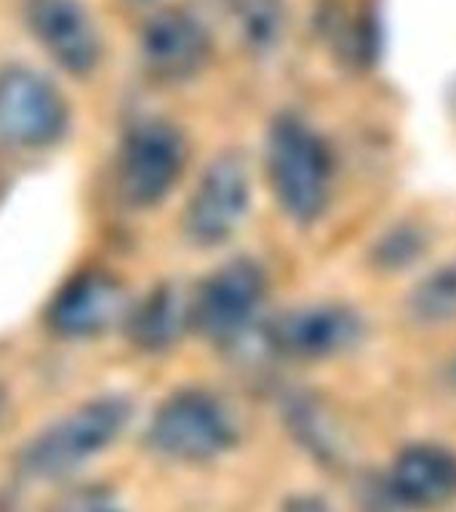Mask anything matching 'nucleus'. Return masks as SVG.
I'll return each mask as SVG.
<instances>
[{
	"label": "nucleus",
	"mask_w": 456,
	"mask_h": 512,
	"mask_svg": "<svg viewBox=\"0 0 456 512\" xmlns=\"http://www.w3.org/2000/svg\"><path fill=\"white\" fill-rule=\"evenodd\" d=\"M128 3H147V0H128Z\"/></svg>",
	"instance_id": "obj_19"
},
{
	"label": "nucleus",
	"mask_w": 456,
	"mask_h": 512,
	"mask_svg": "<svg viewBox=\"0 0 456 512\" xmlns=\"http://www.w3.org/2000/svg\"><path fill=\"white\" fill-rule=\"evenodd\" d=\"M267 280L251 259H232L208 275L190 302V323L216 344H235L254 326Z\"/></svg>",
	"instance_id": "obj_6"
},
{
	"label": "nucleus",
	"mask_w": 456,
	"mask_h": 512,
	"mask_svg": "<svg viewBox=\"0 0 456 512\" xmlns=\"http://www.w3.org/2000/svg\"><path fill=\"white\" fill-rule=\"evenodd\" d=\"M24 19L35 40L62 70L88 75L102 59V43L80 0H27Z\"/></svg>",
	"instance_id": "obj_10"
},
{
	"label": "nucleus",
	"mask_w": 456,
	"mask_h": 512,
	"mask_svg": "<svg viewBox=\"0 0 456 512\" xmlns=\"http://www.w3.org/2000/svg\"><path fill=\"white\" fill-rule=\"evenodd\" d=\"M70 123L62 91L30 67L0 70V142L40 150L59 142Z\"/></svg>",
	"instance_id": "obj_5"
},
{
	"label": "nucleus",
	"mask_w": 456,
	"mask_h": 512,
	"mask_svg": "<svg viewBox=\"0 0 456 512\" xmlns=\"http://www.w3.org/2000/svg\"><path fill=\"white\" fill-rule=\"evenodd\" d=\"M190 302L182 288L163 283L126 315V328L131 342L144 352H163L179 342L190 323Z\"/></svg>",
	"instance_id": "obj_13"
},
{
	"label": "nucleus",
	"mask_w": 456,
	"mask_h": 512,
	"mask_svg": "<svg viewBox=\"0 0 456 512\" xmlns=\"http://www.w3.org/2000/svg\"><path fill=\"white\" fill-rule=\"evenodd\" d=\"M187 142L168 120H142L123 139L118 160V187L134 208H152L168 198L182 179Z\"/></svg>",
	"instance_id": "obj_4"
},
{
	"label": "nucleus",
	"mask_w": 456,
	"mask_h": 512,
	"mask_svg": "<svg viewBox=\"0 0 456 512\" xmlns=\"http://www.w3.org/2000/svg\"><path fill=\"white\" fill-rule=\"evenodd\" d=\"M131 419V403L118 395L88 400L72 414L38 432L19 454V470L35 480L70 475L102 454Z\"/></svg>",
	"instance_id": "obj_2"
},
{
	"label": "nucleus",
	"mask_w": 456,
	"mask_h": 512,
	"mask_svg": "<svg viewBox=\"0 0 456 512\" xmlns=\"http://www.w3.org/2000/svg\"><path fill=\"white\" fill-rule=\"evenodd\" d=\"M3 403H6V395H3V387H0V411H3Z\"/></svg>",
	"instance_id": "obj_18"
},
{
	"label": "nucleus",
	"mask_w": 456,
	"mask_h": 512,
	"mask_svg": "<svg viewBox=\"0 0 456 512\" xmlns=\"http://www.w3.org/2000/svg\"><path fill=\"white\" fill-rule=\"evenodd\" d=\"M408 310L419 323L456 320V262L427 275L408 296Z\"/></svg>",
	"instance_id": "obj_14"
},
{
	"label": "nucleus",
	"mask_w": 456,
	"mask_h": 512,
	"mask_svg": "<svg viewBox=\"0 0 456 512\" xmlns=\"http://www.w3.org/2000/svg\"><path fill=\"white\" fill-rule=\"evenodd\" d=\"M238 22L251 46H272L280 30V0H238Z\"/></svg>",
	"instance_id": "obj_15"
},
{
	"label": "nucleus",
	"mask_w": 456,
	"mask_h": 512,
	"mask_svg": "<svg viewBox=\"0 0 456 512\" xmlns=\"http://www.w3.org/2000/svg\"><path fill=\"white\" fill-rule=\"evenodd\" d=\"M267 174L275 200L296 224L318 222L331 198L334 163L323 136L299 115H280L267 136Z\"/></svg>",
	"instance_id": "obj_1"
},
{
	"label": "nucleus",
	"mask_w": 456,
	"mask_h": 512,
	"mask_svg": "<svg viewBox=\"0 0 456 512\" xmlns=\"http://www.w3.org/2000/svg\"><path fill=\"white\" fill-rule=\"evenodd\" d=\"M126 288L104 270H86L70 278L48 307V326L67 339H86L126 320Z\"/></svg>",
	"instance_id": "obj_11"
},
{
	"label": "nucleus",
	"mask_w": 456,
	"mask_h": 512,
	"mask_svg": "<svg viewBox=\"0 0 456 512\" xmlns=\"http://www.w3.org/2000/svg\"><path fill=\"white\" fill-rule=\"evenodd\" d=\"M139 54L152 78L182 83L195 78L211 59V35L198 16L184 8L152 14L139 35Z\"/></svg>",
	"instance_id": "obj_9"
},
{
	"label": "nucleus",
	"mask_w": 456,
	"mask_h": 512,
	"mask_svg": "<svg viewBox=\"0 0 456 512\" xmlns=\"http://www.w3.org/2000/svg\"><path fill=\"white\" fill-rule=\"evenodd\" d=\"M283 512H328V507L315 496H299V499H291Z\"/></svg>",
	"instance_id": "obj_16"
},
{
	"label": "nucleus",
	"mask_w": 456,
	"mask_h": 512,
	"mask_svg": "<svg viewBox=\"0 0 456 512\" xmlns=\"http://www.w3.org/2000/svg\"><path fill=\"white\" fill-rule=\"evenodd\" d=\"M222 400L206 390H179L155 411L147 430L152 451L179 462H208L235 443Z\"/></svg>",
	"instance_id": "obj_3"
},
{
	"label": "nucleus",
	"mask_w": 456,
	"mask_h": 512,
	"mask_svg": "<svg viewBox=\"0 0 456 512\" xmlns=\"http://www.w3.org/2000/svg\"><path fill=\"white\" fill-rule=\"evenodd\" d=\"M75 512H120V510H112V507H104V504H99V507H83V510H75Z\"/></svg>",
	"instance_id": "obj_17"
},
{
	"label": "nucleus",
	"mask_w": 456,
	"mask_h": 512,
	"mask_svg": "<svg viewBox=\"0 0 456 512\" xmlns=\"http://www.w3.org/2000/svg\"><path fill=\"white\" fill-rule=\"evenodd\" d=\"M392 494L414 510H432L456 499V454L440 446H408L392 464Z\"/></svg>",
	"instance_id": "obj_12"
},
{
	"label": "nucleus",
	"mask_w": 456,
	"mask_h": 512,
	"mask_svg": "<svg viewBox=\"0 0 456 512\" xmlns=\"http://www.w3.org/2000/svg\"><path fill=\"white\" fill-rule=\"evenodd\" d=\"M264 339L270 350L288 360H326L363 339V320L347 304H310L272 318Z\"/></svg>",
	"instance_id": "obj_8"
},
{
	"label": "nucleus",
	"mask_w": 456,
	"mask_h": 512,
	"mask_svg": "<svg viewBox=\"0 0 456 512\" xmlns=\"http://www.w3.org/2000/svg\"><path fill=\"white\" fill-rule=\"evenodd\" d=\"M251 206V176L238 152L208 163L184 208V235L200 248L222 246L235 235Z\"/></svg>",
	"instance_id": "obj_7"
}]
</instances>
